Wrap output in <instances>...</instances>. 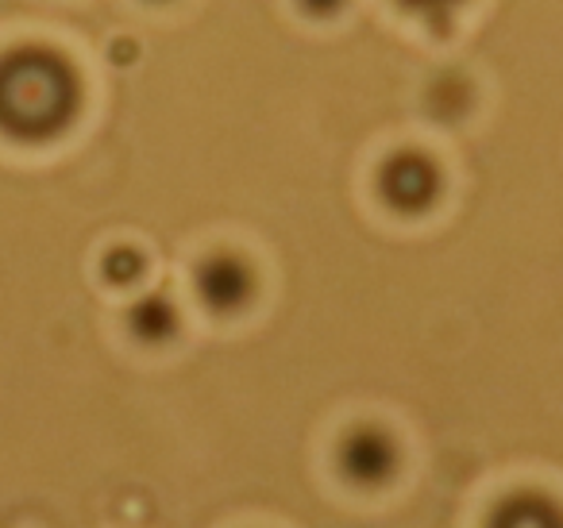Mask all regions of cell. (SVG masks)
Segmentation results:
<instances>
[{"instance_id": "6da1fadb", "label": "cell", "mask_w": 563, "mask_h": 528, "mask_svg": "<svg viewBox=\"0 0 563 528\" xmlns=\"http://www.w3.org/2000/svg\"><path fill=\"white\" fill-rule=\"evenodd\" d=\"M81 74L51 47H16L0 55V135L24 147L58 140L81 112Z\"/></svg>"}, {"instance_id": "7a4b0ae2", "label": "cell", "mask_w": 563, "mask_h": 528, "mask_svg": "<svg viewBox=\"0 0 563 528\" xmlns=\"http://www.w3.org/2000/svg\"><path fill=\"white\" fill-rule=\"evenodd\" d=\"M375 194L398 217H424L444 194V174L437 158H429L417 147H401L383 158L375 174Z\"/></svg>"}, {"instance_id": "3957f363", "label": "cell", "mask_w": 563, "mask_h": 528, "mask_svg": "<svg viewBox=\"0 0 563 528\" xmlns=\"http://www.w3.org/2000/svg\"><path fill=\"white\" fill-rule=\"evenodd\" d=\"M194 289H197V301L212 317H235V312H243L255 301L258 278H255V266L243 255H235V251H212L209 258L197 263Z\"/></svg>"}, {"instance_id": "277c9868", "label": "cell", "mask_w": 563, "mask_h": 528, "mask_svg": "<svg viewBox=\"0 0 563 528\" xmlns=\"http://www.w3.org/2000/svg\"><path fill=\"white\" fill-rule=\"evenodd\" d=\"M401 463V451L398 440H394L386 428L378 425H355L340 436V448H336V466L352 486L371 490V486H383L398 474Z\"/></svg>"}, {"instance_id": "5b68a950", "label": "cell", "mask_w": 563, "mask_h": 528, "mask_svg": "<svg viewBox=\"0 0 563 528\" xmlns=\"http://www.w3.org/2000/svg\"><path fill=\"white\" fill-rule=\"evenodd\" d=\"M483 528H563V505L544 490H514L494 505Z\"/></svg>"}, {"instance_id": "8992f818", "label": "cell", "mask_w": 563, "mask_h": 528, "mask_svg": "<svg viewBox=\"0 0 563 528\" xmlns=\"http://www.w3.org/2000/svg\"><path fill=\"white\" fill-rule=\"evenodd\" d=\"M178 328H181V317L166 294H147V297H140V301H132V309H128V332L140 343H147V348L170 343L174 336H178Z\"/></svg>"}, {"instance_id": "52a82bcc", "label": "cell", "mask_w": 563, "mask_h": 528, "mask_svg": "<svg viewBox=\"0 0 563 528\" xmlns=\"http://www.w3.org/2000/svg\"><path fill=\"white\" fill-rule=\"evenodd\" d=\"M394 4H398L401 16L421 20L429 32H448L467 0H394Z\"/></svg>"}, {"instance_id": "ba28073f", "label": "cell", "mask_w": 563, "mask_h": 528, "mask_svg": "<svg viewBox=\"0 0 563 528\" xmlns=\"http://www.w3.org/2000/svg\"><path fill=\"white\" fill-rule=\"evenodd\" d=\"M101 274H104V282H109V286H117V289L135 286V282L143 278V255H140V251H132V248H112L109 255H104V263H101Z\"/></svg>"}, {"instance_id": "9c48e42d", "label": "cell", "mask_w": 563, "mask_h": 528, "mask_svg": "<svg viewBox=\"0 0 563 528\" xmlns=\"http://www.w3.org/2000/svg\"><path fill=\"white\" fill-rule=\"evenodd\" d=\"M298 9L309 20H336L347 9V0H298Z\"/></svg>"}]
</instances>
